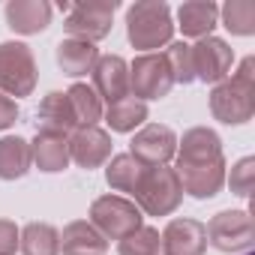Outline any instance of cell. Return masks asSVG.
Masks as SVG:
<instances>
[{
    "label": "cell",
    "mask_w": 255,
    "mask_h": 255,
    "mask_svg": "<svg viewBox=\"0 0 255 255\" xmlns=\"http://www.w3.org/2000/svg\"><path fill=\"white\" fill-rule=\"evenodd\" d=\"M90 87L102 99V105L120 102L129 96V63L120 54H99L93 72H90Z\"/></svg>",
    "instance_id": "cell-13"
},
{
    "label": "cell",
    "mask_w": 255,
    "mask_h": 255,
    "mask_svg": "<svg viewBox=\"0 0 255 255\" xmlns=\"http://www.w3.org/2000/svg\"><path fill=\"white\" fill-rule=\"evenodd\" d=\"M210 114L225 126H243L255 114V57H243L240 66L210 90Z\"/></svg>",
    "instance_id": "cell-1"
},
{
    "label": "cell",
    "mask_w": 255,
    "mask_h": 255,
    "mask_svg": "<svg viewBox=\"0 0 255 255\" xmlns=\"http://www.w3.org/2000/svg\"><path fill=\"white\" fill-rule=\"evenodd\" d=\"M102 120L108 123L111 132H123V135L135 132L138 126H144V120H147V102H141L135 96H123L120 102L105 105Z\"/></svg>",
    "instance_id": "cell-22"
},
{
    "label": "cell",
    "mask_w": 255,
    "mask_h": 255,
    "mask_svg": "<svg viewBox=\"0 0 255 255\" xmlns=\"http://www.w3.org/2000/svg\"><path fill=\"white\" fill-rule=\"evenodd\" d=\"M54 57H57V66H60L63 75L81 78V75H90V72H93V66H96V60H99V48H96L93 42L66 36V39H60Z\"/></svg>",
    "instance_id": "cell-19"
},
{
    "label": "cell",
    "mask_w": 255,
    "mask_h": 255,
    "mask_svg": "<svg viewBox=\"0 0 255 255\" xmlns=\"http://www.w3.org/2000/svg\"><path fill=\"white\" fill-rule=\"evenodd\" d=\"M21 255H60V231L51 222H27L21 228Z\"/></svg>",
    "instance_id": "cell-25"
},
{
    "label": "cell",
    "mask_w": 255,
    "mask_h": 255,
    "mask_svg": "<svg viewBox=\"0 0 255 255\" xmlns=\"http://www.w3.org/2000/svg\"><path fill=\"white\" fill-rule=\"evenodd\" d=\"M219 24V6L213 0H186V3L177 6V24L183 30V36L189 39H204L213 36V27Z\"/></svg>",
    "instance_id": "cell-16"
},
{
    "label": "cell",
    "mask_w": 255,
    "mask_h": 255,
    "mask_svg": "<svg viewBox=\"0 0 255 255\" xmlns=\"http://www.w3.org/2000/svg\"><path fill=\"white\" fill-rule=\"evenodd\" d=\"M219 24L231 36H252L255 33V3L252 0H228L219 6Z\"/></svg>",
    "instance_id": "cell-26"
},
{
    "label": "cell",
    "mask_w": 255,
    "mask_h": 255,
    "mask_svg": "<svg viewBox=\"0 0 255 255\" xmlns=\"http://www.w3.org/2000/svg\"><path fill=\"white\" fill-rule=\"evenodd\" d=\"M66 99H69V108L75 114V126H99L102 120V99L96 96V90L84 81H75L69 90H66Z\"/></svg>",
    "instance_id": "cell-24"
},
{
    "label": "cell",
    "mask_w": 255,
    "mask_h": 255,
    "mask_svg": "<svg viewBox=\"0 0 255 255\" xmlns=\"http://www.w3.org/2000/svg\"><path fill=\"white\" fill-rule=\"evenodd\" d=\"M171 87H174V78H171V69L162 51L138 54L129 63V96L141 102H153V99H165Z\"/></svg>",
    "instance_id": "cell-7"
},
{
    "label": "cell",
    "mask_w": 255,
    "mask_h": 255,
    "mask_svg": "<svg viewBox=\"0 0 255 255\" xmlns=\"http://www.w3.org/2000/svg\"><path fill=\"white\" fill-rule=\"evenodd\" d=\"M162 255H204L207 252V228L192 216H177L159 231Z\"/></svg>",
    "instance_id": "cell-14"
},
{
    "label": "cell",
    "mask_w": 255,
    "mask_h": 255,
    "mask_svg": "<svg viewBox=\"0 0 255 255\" xmlns=\"http://www.w3.org/2000/svg\"><path fill=\"white\" fill-rule=\"evenodd\" d=\"M204 228H207V243L225 255L249 252L255 243V222L249 210H219Z\"/></svg>",
    "instance_id": "cell-6"
},
{
    "label": "cell",
    "mask_w": 255,
    "mask_h": 255,
    "mask_svg": "<svg viewBox=\"0 0 255 255\" xmlns=\"http://www.w3.org/2000/svg\"><path fill=\"white\" fill-rule=\"evenodd\" d=\"M36 60L30 45L6 39L0 42V93L9 99H24L36 90Z\"/></svg>",
    "instance_id": "cell-5"
},
{
    "label": "cell",
    "mask_w": 255,
    "mask_h": 255,
    "mask_svg": "<svg viewBox=\"0 0 255 255\" xmlns=\"http://www.w3.org/2000/svg\"><path fill=\"white\" fill-rule=\"evenodd\" d=\"M174 15L162 0H135L126 9V39L141 54H153L174 42Z\"/></svg>",
    "instance_id": "cell-2"
},
{
    "label": "cell",
    "mask_w": 255,
    "mask_h": 255,
    "mask_svg": "<svg viewBox=\"0 0 255 255\" xmlns=\"http://www.w3.org/2000/svg\"><path fill=\"white\" fill-rule=\"evenodd\" d=\"M222 138L216 135V129L210 126H192L183 132V138H177V153H174V165L171 168H192V165H210V162H222Z\"/></svg>",
    "instance_id": "cell-10"
},
{
    "label": "cell",
    "mask_w": 255,
    "mask_h": 255,
    "mask_svg": "<svg viewBox=\"0 0 255 255\" xmlns=\"http://www.w3.org/2000/svg\"><path fill=\"white\" fill-rule=\"evenodd\" d=\"M21 243V228L12 219H0V255H15Z\"/></svg>",
    "instance_id": "cell-30"
},
{
    "label": "cell",
    "mask_w": 255,
    "mask_h": 255,
    "mask_svg": "<svg viewBox=\"0 0 255 255\" xmlns=\"http://www.w3.org/2000/svg\"><path fill=\"white\" fill-rule=\"evenodd\" d=\"M105 240H123L126 234H132L135 228L144 225V213L138 204L126 195H99L90 204V219H87Z\"/></svg>",
    "instance_id": "cell-4"
},
{
    "label": "cell",
    "mask_w": 255,
    "mask_h": 255,
    "mask_svg": "<svg viewBox=\"0 0 255 255\" xmlns=\"http://www.w3.org/2000/svg\"><path fill=\"white\" fill-rule=\"evenodd\" d=\"M6 27L21 36H36L51 24V3L48 0H9L3 6Z\"/></svg>",
    "instance_id": "cell-15"
},
{
    "label": "cell",
    "mask_w": 255,
    "mask_h": 255,
    "mask_svg": "<svg viewBox=\"0 0 255 255\" xmlns=\"http://www.w3.org/2000/svg\"><path fill=\"white\" fill-rule=\"evenodd\" d=\"M177 153V135L165 123H144L129 141V156H135L141 165H168Z\"/></svg>",
    "instance_id": "cell-9"
},
{
    "label": "cell",
    "mask_w": 255,
    "mask_h": 255,
    "mask_svg": "<svg viewBox=\"0 0 255 255\" xmlns=\"http://www.w3.org/2000/svg\"><path fill=\"white\" fill-rule=\"evenodd\" d=\"M108 240L87 222V219H72L60 231V255H105Z\"/></svg>",
    "instance_id": "cell-18"
},
{
    "label": "cell",
    "mask_w": 255,
    "mask_h": 255,
    "mask_svg": "<svg viewBox=\"0 0 255 255\" xmlns=\"http://www.w3.org/2000/svg\"><path fill=\"white\" fill-rule=\"evenodd\" d=\"M144 216H171L183 201L180 177L171 165H153L144 171L141 186L132 198Z\"/></svg>",
    "instance_id": "cell-3"
},
{
    "label": "cell",
    "mask_w": 255,
    "mask_h": 255,
    "mask_svg": "<svg viewBox=\"0 0 255 255\" xmlns=\"http://www.w3.org/2000/svg\"><path fill=\"white\" fill-rule=\"evenodd\" d=\"M30 141L21 135L0 138V180H21L30 171Z\"/></svg>",
    "instance_id": "cell-23"
},
{
    "label": "cell",
    "mask_w": 255,
    "mask_h": 255,
    "mask_svg": "<svg viewBox=\"0 0 255 255\" xmlns=\"http://www.w3.org/2000/svg\"><path fill=\"white\" fill-rule=\"evenodd\" d=\"M15 120H18V102L0 93V132H6L9 126H15Z\"/></svg>",
    "instance_id": "cell-31"
},
{
    "label": "cell",
    "mask_w": 255,
    "mask_h": 255,
    "mask_svg": "<svg viewBox=\"0 0 255 255\" xmlns=\"http://www.w3.org/2000/svg\"><path fill=\"white\" fill-rule=\"evenodd\" d=\"M144 171H147V165H141L135 156H129V153H114V156L105 162V183H108L114 192H126V195L135 198Z\"/></svg>",
    "instance_id": "cell-21"
},
{
    "label": "cell",
    "mask_w": 255,
    "mask_h": 255,
    "mask_svg": "<svg viewBox=\"0 0 255 255\" xmlns=\"http://www.w3.org/2000/svg\"><path fill=\"white\" fill-rule=\"evenodd\" d=\"M117 0H90V3H72L66 12V33L72 39H84V42H99L111 33L114 24V12H117Z\"/></svg>",
    "instance_id": "cell-8"
},
{
    "label": "cell",
    "mask_w": 255,
    "mask_h": 255,
    "mask_svg": "<svg viewBox=\"0 0 255 255\" xmlns=\"http://www.w3.org/2000/svg\"><path fill=\"white\" fill-rule=\"evenodd\" d=\"M75 126V114L69 108L66 93L51 90L42 96L39 108H36V132H54V135H69Z\"/></svg>",
    "instance_id": "cell-17"
},
{
    "label": "cell",
    "mask_w": 255,
    "mask_h": 255,
    "mask_svg": "<svg viewBox=\"0 0 255 255\" xmlns=\"http://www.w3.org/2000/svg\"><path fill=\"white\" fill-rule=\"evenodd\" d=\"M225 183L237 198H252L255 189V156H243L231 165V171H225Z\"/></svg>",
    "instance_id": "cell-29"
},
{
    "label": "cell",
    "mask_w": 255,
    "mask_h": 255,
    "mask_svg": "<svg viewBox=\"0 0 255 255\" xmlns=\"http://www.w3.org/2000/svg\"><path fill=\"white\" fill-rule=\"evenodd\" d=\"M168 69H171V78L174 84H192L195 81V69H192V45L189 42H168L165 51H162Z\"/></svg>",
    "instance_id": "cell-28"
},
{
    "label": "cell",
    "mask_w": 255,
    "mask_h": 255,
    "mask_svg": "<svg viewBox=\"0 0 255 255\" xmlns=\"http://www.w3.org/2000/svg\"><path fill=\"white\" fill-rule=\"evenodd\" d=\"M234 66V51L225 39L219 36H204L192 45V69H195V81L204 84H219L231 75Z\"/></svg>",
    "instance_id": "cell-11"
},
{
    "label": "cell",
    "mask_w": 255,
    "mask_h": 255,
    "mask_svg": "<svg viewBox=\"0 0 255 255\" xmlns=\"http://www.w3.org/2000/svg\"><path fill=\"white\" fill-rule=\"evenodd\" d=\"M69 141V162L78 168H102L114 153H111V132L99 129V126H78L66 135Z\"/></svg>",
    "instance_id": "cell-12"
},
{
    "label": "cell",
    "mask_w": 255,
    "mask_h": 255,
    "mask_svg": "<svg viewBox=\"0 0 255 255\" xmlns=\"http://www.w3.org/2000/svg\"><path fill=\"white\" fill-rule=\"evenodd\" d=\"M30 159L39 171L45 174H57L69 165V141L66 135H54V132H36V138L30 141Z\"/></svg>",
    "instance_id": "cell-20"
},
{
    "label": "cell",
    "mask_w": 255,
    "mask_h": 255,
    "mask_svg": "<svg viewBox=\"0 0 255 255\" xmlns=\"http://www.w3.org/2000/svg\"><path fill=\"white\" fill-rule=\"evenodd\" d=\"M159 252H162L159 228L153 225H141L123 240H117V255H159Z\"/></svg>",
    "instance_id": "cell-27"
}]
</instances>
